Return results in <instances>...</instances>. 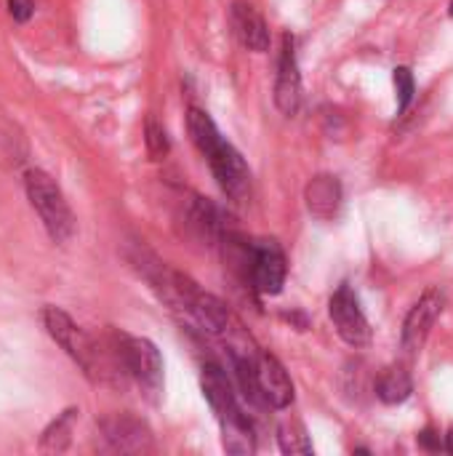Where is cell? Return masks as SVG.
<instances>
[{"label": "cell", "mask_w": 453, "mask_h": 456, "mask_svg": "<svg viewBox=\"0 0 453 456\" xmlns=\"http://www.w3.org/2000/svg\"><path fill=\"white\" fill-rule=\"evenodd\" d=\"M8 13L16 24H27L35 16V0H5Z\"/></svg>", "instance_id": "obj_19"}, {"label": "cell", "mask_w": 453, "mask_h": 456, "mask_svg": "<svg viewBox=\"0 0 453 456\" xmlns=\"http://www.w3.org/2000/svg\"><path fill=\"white\" fill-rule=\"evenodd\" d=\"M24 190H27L32 208L40 216L48 238L56 246L69 243L75 235V214H72L61 187L56 184V179L51 174H45L43 168H27L24 171Z\"/></svg>", "instance_id": "obj_5"}, {"label": "cell", "mask_w": 453, "mask_h": 456, "mask_svg": "<svg viewBox=\"0 0 453 456\" xmlns=\"http://www.w3.org/2000/svg\"><path fill=\"white\" fill-rule=\"evenodd\" d=\"M275 104L283 115H296L302 107V72L296 61L294 37L286 32L280 40V56H278V77H275Z\"/></svg>", "instance_id": "obj_10"}, {"label": "cell", "mask_w": 453, "mask_h": 456, "mask_svg": "<svg viewBox=\"0 0 453 456\" xmlns=\"http://www.w3.org/2000/svg\"><path fill=\"white\" fill-rule=\"evenodd\" d=\"M43 326L48 331V337L80 366V371L91 379V382H109V377H117V363L112 358V350L107 345V350L88 337L61 307H43Z\"/></svg>", "instance_id": "obj_2"}, {"label": "cell", "mask_w": 453, "mask_h": 456, "mask_svg": "<svg viewBox=\"0 0 453 456\" xmlns=\"http://www.w3.org/2000/svg\"><path fill=\"white\" fill-rule=\"evenodd\" d=\"M230 29L243 48L254 53L270 51V27L248 0H235L230 5Z\"/></svg>", "instance_id": "obj_11"}, {"label": "cell", "mask_w": 453, "mask_h": 456, "mask_svg": "<svg viewBox=\"0 0 453 456\" xmlns=\"http://www.w3.org/2000/svg\"><path fill=\"white\" fill-rule=\"evenodd\" d=\"M187 131H190V139L195 142V147L208 160L222 192L235 203L246 200L251 195V168L243 160V155L219 134L211 115L200 107H190L187 110Z\"/></svg>", "instance_id": "obj_1"}, {"label": "cell", "mask_w": 453, "mask_h": 456, "mask_svg": "<svg viewBox=\"0 0 453 456\" xmlns=\"http://www.w3.org/2000/svg\"><path fill=\"white\" fill-rule=\"evenodd\" d=\"M392 80H395V91H398V112L403 115L409 110L414 94H417V80H414V72L409 67H395Z\"/></svg>", "instance_id": "obj_18"}, {"label": "cell", "mask_w": 453, "mask_h": 456, "mask_svg": "<svg viewBox=\"0 0 453 456\" xmlns=\"http://www.w3.org/2000/svg\"><path fill=\"white\" fill-rule=\"evenodd\" d=\"M107 345L120 374L133 379L150 403H158V398L163 395V358L158 347L150 339L125 331H109Z\"/></svg>", "instance_id": "obj_4"}, {"label": "cell", "mask_w": 453, "mask_h": 456, "mask_svg": "<svg viewBox=\"0 0 453 456\" xmlns=\"http://www.w3.org/2000/svg\"><path fill=\"white\" fill-rule=\"evenodd\" d=\"M75 417H77V409H67L61 411L40 436V452H53V454H61L67 452L69 446V438H72V425H75Z\"/></svg>", "instance_id": "obj_15"}, {"label": "cell", "mask_w": 453, "mask_h": 456, "mask_svg": "<svg viewBox=\"0 0 453 456\" xmlns=\"http://www.w3.org/2000/svg\"><path fill=\"white\" fill-rule=\"evenodd\" d=\"M451 16H453V0H451Z\"/></svg>", "instance_id": "obj_22"}, {"label": "cell", "mask_w": 453, "mask_h": 456, "mask_svg": "<svg viewBox=\"0 0 453 456\" xmlns=\"http://www.w3.org/2000/svg\"><path fill=\"white\" fill-rule=\"evenodd\" d=\"M443 310H446V294L441 289H427L419 297V302L409 310V315L403 321V337H400L403 350L409 355H417L425 347V342H427L430 331L435 329L438 318L443 315Z\"/></svg>", "instance_id": "obj_7"}, {"label": "cell", "mask_w": 453, "mask_h": 456, "mask_svg": "<svg viewBox=\"0 0 453 456\" xmlns=\"http://www.w3.org/2000/svg\"><path fill=\"white\" fill-rule=\"evenodd\" d=\"M200 387L206 401L211 403L216 422L222 428V438H224V449L230 454H254L256 452V436H254V425L251 417L243 411V406L235 398V390L227 379V374L208 363L203 369L200 377Z\"/></svg>", "instance_id": "obj_3"}, {"label": "cell", "mask_w": 453, "mask_h": 456, "mask_svg": "<svg viewBox=\"0 0 453 456\" xmlns=\"http://www.w3.org/2000/svg\"><path fill=\"white\" fill-rule=\"evenodd\" d=\"M256 382L262 390V398L272 409H288L294 403V382L286 371V366L270 355L259 353L256 355Z\"/></svg>", "instance_id": "obj_12"}, {"label": "cell", "mask_w": 453, "mask_h": 456, "mask_svg": "<svg viewBox=\"0 0 453 456\" xmlns=\"http://www.w3.org/2000/svg\"><path fill=\"white\" fill-rule=\"evenodd\" d=\"M419 446H422V449H427V452H441V449H443L441 436H435L433 430H425V433L419 436Z\"/></svg>", "instance_id": "obj_20"}, {"label": "cell", "mask_w": 453, "mask_h": 456, "mask_svg": "<svg viewBox=\"0 0 453 456\" xmlns=\"http://www.w3.org/2000/svg\"><path fill=\"white\" fill-rule=\"evenodd\" d=\"M328 315L334 321L336 334L350 345V347H366L371 342V326L366 313L360 310L358 297L352 294V289L344 283L336 289V294L328 302Z\"/></svg>", "instance_id": "obj_6"}, {"label": "cell", "mask_w": 453, "mask_h": 456, "mask_svg": "<svg viewBox=\"0 0 453 456\" xmlns=\"http://www.w3.org/2000/svg\"><path fill=\"white\" fill-rule=\"evenodd\" d=\"M286 275H288V262H286L283 248L275 240L254 243V251H251V273H248L251 289L256 294L275 297V294H280V289L286 283Z\"/></svg>", "instance_id": "obj_8"}, {"label": "cell", "mask_w": 453, "mask_h": 456, "mask_svg": "<svg viewBox=\"0 0 453 456\" xmlns=\"http://www.w3.org/2000/svg\"><path fill=\"white\" fill-rule=\"evenodd\" d=\"M278 444L280 452L288 456H307L312 454V441L299 419H286L278 428Z\"/></svg>", "instance_id": "obj_16"}, {"label": "cell", "mask_w": 453, "mask_h": 456, "mask_svg": "<svg viewBox=\"0 0 453 456\" xmlns=\"http://www.w3.org/2000/svg\"><path fill=\"white\" fill-rule=\"evenodd\" d=\"M101 438L107 441L109 452H120V454H147L152 452L155 441H152V430L131 414H115L99 422Z\"/></svg>", "instance_id": "obj_9"}, {"label": "cell", "mask_w": 453, "mask_h": 456, "mask_svg": "<svg viewBox=\"0 0 453 456\" xmlns=\"http://www.w3.org/2000/svg\"><path fill=\"white\" fill-rule=\"evenodd\" d=\"M307 208L312 216L331 222L342 208V184L331 174H320L307 184Z\"/></svg>", "instance_id": "obj_13"}, {"label": "cell", "mask_w": 453, "mask_h": 456, "mask_svg": "<svg viewBox=\"0 0 453 456\" xmlns=\"http://www.w3.org/2000/svg\"><path fill=\"white\" fill-rule=\"evenodd\" d=\"M443 449L449 452V454H453V428L446 433V441H443Z\"/></svg>", "instance_id": "obj_21"}, {"label": "cell", "mask_w": 453, "mask_h": 456, "mask_svg": "<svg viewBox=\"0 0 453 456\" xmlns=\"http://www.w3.org/2000/svg\"><path fill=\"white\" fill-rule=\"evenodd\" d=\"M144 144H147V155H150L152 160H163V158L171 152L168 134H166L163 123H158L155 115H150L147 123H144Z\"/></svg>", "instance_id": "obj_17"}, {"label": "cell", "mask_w": 453, "mask_h": 456, "mask_svg": "<svg viewBox=\"0 0 453 456\" xmlns=\"http://www.w3.org/2000/svg\"><path fill=\"white\" fill-rule=\"evenodd\" d=\"M376 398L387 406H398V403H406L414 393V379L409 374L406 366H387L379 377H376Z\"/></svg>", "instance_id": "obj_14"}]
</instances>
